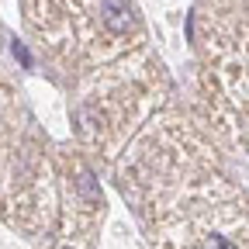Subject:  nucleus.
Listing matches in <instances>:
<instances>
[{
    "label": "nucleus",
    "instance_id": "7ed1b4c3",
    "mask_svg": "<svg viewBox=\"0 0 249 249\" xmlns=\"http://www.w3.org/2000/svg\"><path fill=\"white\" fill-rule=\"evenodd\" d=\"M204 249H232V246H229V242H225L222 235H211V239L204 242Z\"/></svg>",
    "mask_w": 249,
    "mask_h": 249
},
{
    "label": "nucleus",
    "instance_id": "f03ea898",
    "mask_svg": "<svg viewBox=\"0 0 249 249\" xmlns=\"http://www.w3.org/2000/svg\"><path fill=\"white\" fill-rule=\"evenodd\" d=\"M76 187H80V194H83L90 204H97V201H101V191H97V183H93V177H90V173H80Z\"/></svg>",
    "mask_w": 249,
    "mask_h": 249
},
{
    "label": "nucleus",
    "instance_id": "f257e3e1",
    "mask_svg": "<svg viewBox=\"0 0 249 249\" xmlns=\"http://www.w3.org/2000/svg\"><path fill=\"white\" fill-rule=\"evenodd\" d=\"M101 21H104L107 31L124 35V31H132V24H135V7L128 0H104L101 4Z\"/></svg>",
    "mask_w": 249,
    "mask_h": 249
}]
</instances>
